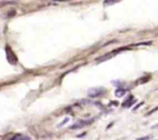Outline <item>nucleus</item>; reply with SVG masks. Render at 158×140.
<instances>
[{
    "label": "nucleus",
    "mask_w": 158,
    "mask_h": 140,
    "mask_svg": "<svg viewBox=\"0 0 158 140\" xmlns=\"http://www.w3.org/2000/svg\"><path fill=\"white\" fill-rule=\"evenodd\" d=\"M6 57H7V59L9 61V62L12 63V64H15L17 62V58L9 46H7L6 47Z\"/></svg>",
    "instance_id": "1"
},
{
    "label": "nucleus",
    "mask_w": 158,
    "mask_h": 140,
    "mask_svg": "<svg viewBox=\"0 0 158 140\" xmlns=\"http://www.w3.org/2000/svg\"><path fill=\"white\" fill-rule=\"evenodd\" d=\"M68 121H69V118H65V119H64V121L63 122H61L60 125H59V126H63V125H64L66 122H67Z\"/></svg>",
    "instance_id": "8"
},
{
    "label": "nucleus",
    "mask_w": 158,
    "mask_h": 140,
    "mask_svg": "<svg viewBox=\"0 0 158 140\" xmlns=\"http://www.w3.org/2000/svg\"><path fill=\"white\" fill-rule=\"evenodd\" d=\"M143 102H141V103H140V104H139V105H137V106H136V107H135V109H134V110H135V109H138L139 107H140V106H141V105H143Z\"/></svg>",
    "instance_id": "9"
},
{
    "label": "nucleus",
    "mask_w": 158,
    "mask_h": 140,
    "mask_svg": "<svg viewBox=\"0 0 158 140\" xmlns=\"http://www.w3.org/2000/svg\"><path fill=\"white\" fill-rule=\"evenodd\" d=\"M91 122H92V120H83V121H80V122H77V123H75V124L73 125V126L70 127V129H80V128L84 127V126H86V125L90 124Z\"/></svg>",
    "instance_id": "3"
},
{
    "label": "nucleus",
    "mask_w": 158,
    "mask_h": 140,
    "mask_svg": "<svg viewBox=\"0 0 158 140\" xmlns=\"http://www.w3.org/2000/svg\"><path fill=\"white\" fill-rule=\"evenodd\" d=\"M157 109H158V107H157V108H156V109H153V110H152V111H151V112H149V113H148V115H151V113H152V112H155V111H156V110H157Z\"/></svg>",
    "instance_id": "10"
},
{
    "label": "nucleus",
    "mask_w": 158,
    "mask_h": 140,
    "mask_svg": "<svg viewBox=\"0 0 158 140\" xmlns=\"http://www.w3.org/2000/svg\"><path fill=\"white\" fill-rule=\"evenodd\" d=\"M149 139H150V136H144V137H142V138H137V140H149Z\"/></svg>",
    "instance_id": "7"
},
{
    "label": "nucleus",
    "mask_w": 158,
    "mask_h": 140,
    "mask_svg": "<svg viewBox=\"0 0 158 140\" xmlns=\"http://www.w3.org/2000/svg\"><path fill=\"white\" fill-rule=\"evenodd\" d=\"M126 94V90L123 89H117L115 92V95L117 97H122Z\"/></svg>",
    "instance_id": "5"
},
{
    "label": "nucleus",
    "mask_w": 158,
    "mask_h": 140,
    "mask_svg": "<svg viewBox=\"0 0 158 140\" xmlns=\"http://www.w3.org/2000/svg\"><path fill=\"white\" fill-rule=\"evenodd\" d=\"M17 140H30V138L27 135H19Z\"/></svg>",
    "instance_id": "6"
},
{
    "label": "nucleus",
    "mask_w": 158,
    "mask_h": 140,
    "mask_svg": "<svg viewBox=\"0 0 158 140\" xmlns=\"http://www.w3.org/2000/svg\"><path fill=\"white\" fill-rule=\"evenodd\" d=\"M105 90L103 88H94V89H90L88 90L87 94L89 97H98L104 94Z\"/></svg>",
    "instance_id": "2"
},
{
    "label": "nucleus",
    "mask_w": 158,
    "mask_h": 140,
    "mask_svg": "<svg viewBox=\"0 0 158 140\" xmlns=\"http://www.w3.org/2000/svg\"><path fill=\"white\" fill-rule=\"evenodd\" d=\"M133 103H134V96L131 95V96L129 97L127 99H126V101L123 103L122 106H123V107H130Z\"/></svg>",
    "instance_id": "4"
}]
</instances>
